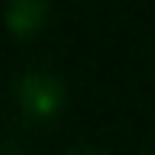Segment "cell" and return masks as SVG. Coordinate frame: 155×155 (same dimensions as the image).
Here are the masks:
<instances>
[{
	"mask_svg": "<svg viewBox=\"0 0 155 155\" xmlns=\"http://www.w3.org/2000/svg\"><path fill=\"white\" fill-rule=\"evenodd\" d=\"M63 99V90L58 80L46 73H27L19 80V102L34 116H51L58 111Z\"/></svg>",
	"mask_w": 155,
	"mask_h": 155,
	"instance_id": "cell-1",
	"label": "cell"
},
{
	"mask_svg": "<svg viewBox=\"0 0 155 155\" xmlns=\"http://www.w3.org/2000/svg\"><path fill=\"white\" fill-rule=\"evenodd\" d=\"M5 19L15 34H29L44 19V2L41 0H10Z\"/></svg>",
	"mask_w": 155,
	"mask_h": 155,
	"instance_id": "cell-2",
	"label": "cell"
},
{
	"mask_svg": "<svg viewBox=\"0 0 155 155\" xmlns=\"http://www.w3.org/2000/svg\"><path fill=\"white\" fill-rule=\"evenodd\" d=\"M85 155H87V153H85Z\"/></svg>",
	"mask_w": 155,
	"mask_h": 155,
	"instance_id": "cell-3",
	"label": "cell"
}]
</instances>
